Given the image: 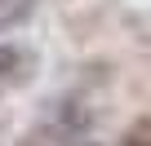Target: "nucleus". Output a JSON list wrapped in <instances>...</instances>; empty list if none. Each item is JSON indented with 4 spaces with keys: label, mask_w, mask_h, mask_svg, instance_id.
<instances>
[{
    "label": "nucleus",
    "mask_w": 151,
    "mask_h": 146,
    "mask_svg": "<svg viewBox=\"0 0 151 146\" xmlns=\"http://www.w3.org/2000/svg\"><path fill=\"white\" fill-rule=\"evenodd\" d=\"M31 71H36V53H31V49L0 40V93L22 89V84L31 80Z\"/></svg>",
    "instance_id": "1"
},
{
    "label": "nucleus",
    "mask_w": 151,
    "mask_h": 146,
    "mask_svg": "<svg viewBox=\"0 0 151 146\" xmlns=\"http://www.w3.org/2000/svg\"><path fill=\"white\" fill-rule=\"evenodd\" d=\"M124 146H151V120L133 124V128H129V137H124Z\"/></svg>",
    "instance_id": "3"
},
{
    "label": "nucleus",
    "mask_w": 151,
    "mask_h": 146,
    "mask_svg": "<svg viewBox=\"0 0 151 146\" xmlns=\"http://www.w3.org/2000/svg\"><path fill=\"white\" fill-rule=\"evenodd\" d=\"M31 9H36V0H0V31H14L18 22H27Z\"/></svg>",
    "instance_id": "2"
}]
</instances>
